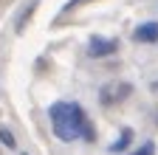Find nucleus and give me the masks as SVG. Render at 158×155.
I'll list each match as a JSON object with an SVG mask.
<instances>
[{"label":"nucleus","mask_w":158,"mask_h":155,"mask_svg":"<svg viewBox=\"0 0 158 155\" xmlns=\"http://www.w3.org/2000/svg\"><path fill=\"white\" fill-rule=\"evenodd\" d=\"M79 3H85V0H71V3H65V11H71V9H76Z\"/></svg>","instance_id":"nucleus-9"},{"label":"nucleus","mask_w":158,"mask_h":155,"mask_svg":"<svg viewBox=\"0 0 158 155\" xmlns=\"http://www.w3.org/2000/svg\"><path fill=\"white\" fill-rule=\"evenodd\" d=\"M130 155H155V144H150V141H147L144 147H138V149H135V152H130Z\"/></svg>","instance_id":"nucleus-7"},{"label":"nucleus","mask_w":158,"mask_h":155,"mask_svg":"<svg viewBox=\"0 0 158 155\" xmlns=\"http://www.w3.org/2000/svg\"><path fill=\"white\" fill-rule=\"evenodd\" d=\"M51 121H54V133H56V138H62V141H73L79 138V135L85 133V113L79 104L73 102H56L51 107Z\"/></svg>","instance_id":"nucleus-1"},{"label":"nucleus","mask_w":158,"mask_h":155,"mask_svg":"<svg viewBox=\"0 0 158 155\" xmlns=\"http://www.w3.org/2000/svg\"><path fill=\"white\" fill-rule=\"evenodd\" d=\"M0 141H3L6 147H14V138H11V133H9V130H0Z\"/></svg>","instance_id":"nucleus-8"},{"label":"nucleus","mask_w":158,"mask_h":155,"mask_svg":"<svg viewBox=\"0 0 158 155\" xmlns=\"http://www.w3.org/2000/svg\"><path fill=\"white\" fill-rule=\"evenodd\" d=\"M135 37V43H155L158 40V23H144V26H138L133 31Z\"/></svg>","instance_id":"nucleus-4"},{"label":"nucleus","mask_w":158,"mask_h":155,"mask_svg":"<svg viewBox=\"0 0 158 155\" xmlns=\"http://www.w3.org/2000/svg\"><path fill=\"white\" fill-rule=\"evenodd\" d=\"M113 51H116V43H113V40L93 37V40L88 43V56H93V59H99V56H110Z\"/></svg>","instance_id":"nucleus-3"},{"label":"nucleus","mask_w":158,"mask_h":155,"mask_svg":"<svg viewBox=\"0 0 158 155\" xmlns=\"http://www.w3.org/2000/svg\"><path fill=\"white\" fill-rule=\"evenodd\" d=\"M130 135H133V130H122V138H118L110 149L113 152H122V149H127V144H130Z\"/></svg>","instance_id":"nucleus-5"},{"label":"nucleus","mask_w":158,"mask_h":155,"mask_svg":"<svg viewBox=\"0 0 158 155\" xmlns=\"http://www.w3.org/2000/svg\"><path fill=\"white\" fill-rule=\"evenodd\" d=\"M31 11H34V3H28L26 11L20 14V20H17V31H23V28H26V20H28V14H31Z\"/></svg>","instance_id":"nucleus-6"},{"label":"nucleus","mask_w":158,"mask_h":155,"mask_svg":"<svg viewBox=\"0 0 158 155\" xmlns=\"http://www.w3.org/2000/svg\"><path fill=\"white\" fill-rule=\"evenodd\" d=\"M130 90H133V85H127V82H118V85H105V88H102V93H99V99H102V104H116V102L127 99V96H130Z\"/></svg>","instance_id":"nucleus-2"}]
</instances>
